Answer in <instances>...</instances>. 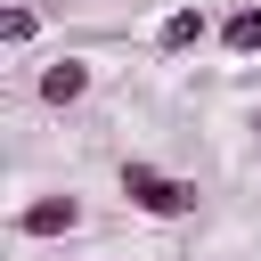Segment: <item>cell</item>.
<instances>
[{
	"label": "cell",
	"mask_w": 261,
	"mask_h": 261,
	"mask_svg": "<svg viewBox=\"0 0 261 261\" xmlns=\"http://www.w3.org/2000/svg\"><path fill=\"white\" fill-rule=\"evenodd\" d=\"M114 188H122V204H130L139 220H196V179H179V171H163V163H147V155H122Z\"/></svg>",
	"instance_id": "6da1fadb"
},
{
	"label": "cell",
	"mask_w": 261,
	"mask_h": 261,
	"mask_svg": "<svg viewBox=\"0 0 261 261\" xmlns=\"http://www.w3.org/2000/svg\"><path fill=\"white\" fill-rule=\"evenodd\" d=\"M73 228H82V196H65V188L57 196H24L8 212V237L16 245H49V237H73Z\"/></svg>",
	"instance_id": "7a4b0ae2"
},
{
	"label": "cell",
	"mask_w": 261,
	"mask_h": 261,
	"mask_svg": "<svg viewBox=\"0 0 261 261\" xmlns=\"http://www.w3.org/2000/svg\"><path fill=\"white\" fill-rule=\"evenodd\" d=\"M204 41H220V24H212L204 0H179V8L155 24V49H163V57H188V49H204Z\"/></svg>",
	"instance_id": "3957f363"
},
{
	"label": "cell",
	"mask_w": 261,
	"mask_h": 261,
	"mask_svg": "<svg viewBox=\"0 0 261 261\" xmlns=\"http://www.w3.org/2000/svg\"><path fill=\"white\" fill-rule=\"evenodd\" d=\"M90 82H98V65H90V57H49V65H41V82H33V98H41V106H82V98H90Z\"/></svg>",
	"instance_id": "277c9868"
},
{
	"label": "cell",
	"mask_w": 261,
	"mask_h": 261,
	"mask_svg": "<svg viewBox=\"0 0 261 261\" xmlns=\"http://www.w3.org/2000/svg\"><path fill=\"white\" fill-rule=\"evenodd\" d=\"M220 49L228 57H261V0H245V8L220 16Z\"/></svg>",
	"instance_id": "5b68a950"
},
{
	"label": "cell",
	"mask_w": 261,
	"mask_h": 261,
	"mask_svg": "<svg viewBox=\"0 0 261 261\" xmlns=\"http://www.w3.org/2000/svg\"><path fill=\"white\" fill-rule=\"evenodd\" d=\"M33 41H41V8L33 0H8L0 8V49H33Z\"/></svg>",
	"instance_id": "8992f818"
},
{
	"label": "cell",
	"mask_w": 261,
	"mask_h": 261,
	"mask_svg": "<svg viewBox=\"0 0 261 261\" xmlns=\"http://www.w3.org/2000/svg\"><path fill=\"white\" fill-rule=\"evenodd\" d=\"M253 139H261V114H253Z\"/></svg>",
	"instance_id": "52a82bcc"
}]
</instances>
